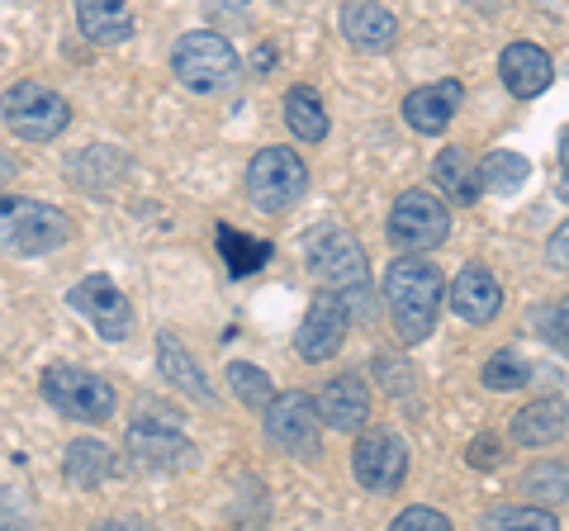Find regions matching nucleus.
Returning <instances> with one entry per match:
<instances>
[{"instance_id": "obj_1", "label": "nucleus", "mask_w": 569, "mask_h": 531, "mask_svg": "<svg viewBox=\"0 0 569 531\" xmlns=\"http://www.w3.org/2000/svg\"><path fill=\"white\" fill-rule=\"evenodd\" d=\"M441 299H447V280L432 261H418L413 252L389 261L385 271V304H389V323H395L403 347H418L437 332L441 318Z\"/></svg>"}, {"instance_id": "obj_2", "label": "nucleus", "mask_w": 569, "mask_h": 531, "mask_svg": "<svg viewBox=\"0 0 569 531\" xmlns=\"http://www.w3.org/2000/svg\"><path fill=\"white\" fill-rule=\"evenodd\" d=\"M309 271L323 280L328 290H337L347 299L351 318H370V266L361 242L342 228H328V233L309 238Z\"/></svg>"}, {"instance_id": "obj_3", "label": "nucleus", "mask_w": 569, "mask_h": 531, "mask_svg": "<svg viewBox=\"0 0 569 531\" xmlns=\"http://www.w3.org/2000/svg\"><path fill=\"white\" fill-rule=\"evenodd\" d=\"M71 242V219L58 204L0 194V247L14 257H52Z\"/></svg>"}, {"instance_id": "obj_4", "label": "nucleus", "mask_w": 569, "mask_h": 531, "mask_svg": "<svg viewBox=\"0 0 569 531\" xmlns=\"http://www.w3.org/2000/svg\"><path fill=\"white\" fill-rule=\"evenodd\" d=\"M171 72L194 96H219L238 81L242 62H238V52L223 33L194 29V33H181V43L171 48Z\"/></svg>"}, {"instance_id": "obj_5", "label": "nucleus", "mask_w": 569, "mask_h": 531, "mask_svg": "<svg viewBox=\"0 0 569 531\" xmlns=\"http://www.w3.org/2000/svg\"><path fill=\"white\" fill-rule=\"evenodd\" d=\"M0 119L20 143H58L71 123V104L43 81H14L0 96Z\"/></svg>"}, {"instance_id": "obj_6", "label": "nucleus", "mask_w": 569, "mask_h": 531, "mask_svg": "<svg viewBox=\"0 0 569 531\" xmlns=\"http://www.w3.org/2000/svg\"><path fill=\"white\" fill-rule=\"evenodd\" d=\"M309 190V167L295 148H261L252 162H247V200H252L261 214H284L305 200Z\"/></svg>"}, {"instance_id": "obj_7", "label": "nucleus", "mask_w": 569, "mask_h": 531, "mask_svg": "<svg viewBox=\"0 0 569 531\" xmlns=\"http://www.w3.org/2000/svg\"><path fill=\"white\" fill-rule=\"evenodd\" d=\"M43 399L62 418H77V422H110L119 409L114 384L100 380L96 370H81V365H48L43 370Z\"/></svg>"}, {"instance_id": "obj_8", "label": "nucleus", "mask_w": 569, "mask_h": 531, "mask_svg": "<svg viewBox=\"0 0 569 531\" xmlns=\"http://www.w3.org/2000/svg\"><path fill=\"white\" fill-rule=\"evenodd\" d=\"M451 238V209L432 190H403L389 209V242L399 252H432Z\"/></svg>"}, {"instance_id": "obj_9", "label": "nucleus", "mask_w": 569, "mask_h": 531, "mask_svg": "<svg viewBox=\"0 0 569 531\" xmlns=\"http://www.w3.org/2000/svg\"><path fill=\"white\" fill-rule=\"evenodd\" d=\"M266 437L271 447H280L284 455L309 460L323 447V418H318V399L305 389H290V394H276L266 403Z\"/></svg>"}, {"instance_id": "obj_10", "label": "nucleus", "mask_w": 569, "mask_h": 531, "mask_svg": "<svg viewBox=\"0 0 569 531\" xmlns=\"http://www.w3.org/2000/svg\"><path fill=\"white\" fill-rule=\"evenodd\" d=\"M347 332H351V309H347V299L323 285V290L313 294L305 323H299V332H295V351H299V357H305L309 365H323V361H332L337 351H342Z\"/></svg>"}, {"instance_id": "obj_11", "label": "nucleus", "mask_w": 569, "mask_h": 531, "mask_svg": "<svg viewBox=\"0 0 569 531\" xmlns=\"http://www.w3.org/2000/svg\"><path fill=\"white\" fill-rule=\"evenodd\" d=\"M67 304L77 309L104 342H123L133 332V304L123 299V290L110 275H81L77 285L67 290Z\"/></svg>"}, {"instance_id": "obj_12", "label": "nucleus", "mask_w": 569, "mask_h": 531, "mask_svg": "<svg viewBox=\"0 0 569 531\" xmlns=\"http://www.w3.org/2000/svg\"><path fill=\"white\" fill-rule=\"evenodd\" d=\"M351 474H356V484L370 489V493H395L408 474L403 437L385 432V428L361 432V441H356V451H351Z\"/></svg>"}, {"instance_id": "obj_13", "label": "nucleus", "mask_w": 569, "mask_h": 531, "mask_svg": "<svg viewBox=\"0 0 569 531\" xmlns=\"http://www.w3.org/2000/svg\"><path fill=\"white\" fill-rule=\"evenodd\" d=\"M129 455H133V465H148V470H171V465H186L190 460V441L181 437V418H167V413H148V418H138L133 428H129Z\"/></svg>"}, {"instance_id": "obj_14", "label": "nucleus", "mask_w": 569, "mask_h": 531, "mask_svg": "<svg viewBox=\"0 0 569 531\" xmlns=\"http://www.w3.org/2000/svg\"><path fill=\"white\" fill-rule=\"evenodd\" d=\"M318 418L328 422L332 432H361L370 418V384L361 380V370H347V375H332L318 394Z\"/></svg>"}, {"instance_id": "obj_15", "label": "nucleus", "mask_w": 569, "mask_h": 531, "mask_svg": "<svg viewBox=\"0 0 569 531\" xmlns=\"http://www.w3.org/2000/svg\"><path fill=\"white\" fill-rule=\"evenodd\" d=\"M460 100H466V86H460V81L418 86V91H408V100H403V119H408V129H413V133L437 138V133L451 129Z\"/></svg>"}, {"instance_id": "obj_16", "label": "nucleus", "mask_w": 569, "mask_h": 531, "mask_svg": "<svg viewBox=\"0 0 569 531\" xmlns=\"http://www.w3.org/2000/svg\"><path fill=\"white\" fill-rule=\"evenodd\" d=\"M447 299H451L456 318H466V323H475V328L493 323L498 309H503V290H498L493 271H489V266H475V261L456 275V285H451Z\"/></svg>"}, {"instance_id": "obj_17", "label": "nucleus", "mask_w": 569, "mask_h": 531, "mask_svg": "<svg viewBox=\"0 0 569 531\" xmlns=\"http://www.w3.org/2000/svg\"><path fill=\"white\" fill-rule=\"evenodd\" d=\"M342 33H347V43L361 52H389L399 39V14L380 6V0H351L342 10Z\"/></svg>"}, {"instance_id": "obj_18", "label": "nucleus", "mask_w": 569, "mask_h": 531, "mask_svg": "<svg viewBox=\"0 0 569 531\" xmlns=\"http://www.w3.org/2000/svg\"><path fill=\"white\" fill-rule=\"evenodd\" d=\"M498 72H503V86L518 100H537L556 77V67H550V52L537 43H508L503 58H498Z\"/></svg>"}, {"instance_id": "obj_19", "label": "nucleus", "mask_w": 569, "mask_h": 531, "mask_svg": "<svg viewBox=\"0 0 569 531\" xmlns=\"http://www.w3.org/2000/svg\"><path fill=\"white\" fill-rule=\"evenodd\" d=\"M77 24L96 48H119L133 39V10L123 0H77Z\"/></svg>"}, {"instance_id": "obj_20", "label": "nucleus", "mask_w": 569, "mask_h": 531, "mask_svg": "<svg viewBox=\"0 0 569 531\" xmlns=\"http://www.w3.org/2000/svg\"><path fill=\"white\" fill-rule=\"evenodd\" d=\"M157 365H162V375L171 380V389H181V394L200 399V403H213V389H209V380L200 375V365L190 361L181 332H171V328L157 332Z\"/></svg>"}, {"instance_id": "obj_21", "label": "nucleus", "mask_w": 569, "mask_h": 531, "mask_svg": "<svg viewBox=\"0 0 569 531\" xmlns=\"http://www.w3.org/2000/svg\"><path fill=\"white\" fill-rule=\"evenodd\" d=\"M569 428V403L565 399H537L512 418V441L518 447H550Z\"/></svg>"}, {"instance_id": "obj_22", "label": "nucleus", "mask_w": 569, "mask_h": 531, "mask_svg": "<svg viewBox=\"0 0 569 531\" xmlns=\"http://www.w3.org/2000/svg\"><path fill=\"white\" fill-rule=\"evenodd\" d=\"M432 181L441 186V194L456 204H475L485 194V181H479V167L466 148H441L432 162Z\"/></svg>"}, {"instance_id": "obj_23", "label": "nucleus", "mask_w": 569, "mask_h": 531, "mask_svg": "<svg viewBox=\"0 0 569 531\" xmlns=\"http://www.w3.org/2000/svg\"><path fill=\"white\" fill-rule=\"evenodd\" d=\"M284 123H290V133L299 143H323L328 129H332L328 104L313 86H290V91H284Z\"/></svg>"}, {"instance_id": "obj_24", "label": "nucleus", "mask_w": 569, "mask_h": 531, "mask_svg": "<svg viewBox=\"0 0 569 531\" xmlns=\"http://www.w3.org/2000/svg\"><path fill=\"white\" fill-rule=\"evenodd\" d=\"M62 474H67L71 489H96L100 480H110L114 474V451L104 447V441H96V437L71 441L67 455H62Z\"/></svg>"}, {"instance_id": "obj_25", "label": "nucleus", "mask_w": 569, "mask_h": 531, "mask_svg": "<svg viewBox=\"0 0 569 531\" xmlns=\"http://www.w3.org/2000/svg\"><path fill=\"white\" fill-rule=\"evenodd\" d=\"M219 252H223V261H228V271L233 275H252V271H261V266L271 261V242L247 238V233H238L233 223H219Z\"/></svg>"}, {"instance_id": "obj_26", "label": "nucleus", "mask_w": 569, "mask_h": 531, "mask_svg": "<svg viewBox=\"0 0 569 531\" xmlns=\"http://www.w3.org/2000/svg\"><path fill=\"white\" fill-rule=\"evenodd\" d=\"M527 176H531V162L522 152H508V148H498V152H489L485 162H479V181H485V190H498V194L522 190Z\"/></svg>"}, {"instance_id": "obj_27", "label": "nucleus", "mask_w": 569, "mask_h": 531, "mask_svg": "<svg viewBox=\"0 0 569 531\" xmlns=\"http://www.w3.org/2000/svg\"><path fill=\"white\" fill-rule=\"evenodd\" d=\"M479 380H485V389H493V394H512V389L531 384V365L518 357V351H493L485 361V370H479Z\"/></svg>"}, {"instance_id": "obj_28", "label": "nucleus", "mask_w": 569, "mask_h": 531, "mask_svg": "<svg viewBox=\"0 0 569 531\" xmlns=\"http://www.w3.org/2000/svg\"><path fill=\"white\" fill-rule=\"evenodd\" d=\"M228 384H233L238 403H247V409H266V403L276 399L271 375H266L261 365H247V361H233V365H228Z\"/></svg>"}, {"instance_id": "obj_29", "label": "nucleus", "mask_w": 569, "mask_h": 531, "mask_svg": "<svg viewBox=\"0 0 569 531\" xmlns=\"http://www.w3.org/2000/svg\"><path fill=\"white\" fill-rule=\"evenodd\" d=\"M522 489H527L537 503L556 508V503L569 499V465H556V460L546 465V460H541V465H531V470L522 474Z\"/></svg>"}, {"instance_id": "obj_30", "label": "nucleus", "mask_w": 569, "mask_h": 531, "mask_svg": "<svg viewBox=\"0 0 569 531\" xmlns=\"http://www.w3.org/2000/svg\"><path fill=\"white\" fill-rule=\"evenodd\" d=\"M485 527H522V531H556V512H546V508H493V512H485Z\"/></svg>"}, {"instance_id": "obj_31", "label": "nucleus", "mask_w": 569, "mask_h": 531, "mask_svg": "<svg viewBox=\"0 0 569 531\" xmlns=\"http://www.w3.org/2000/svg\"><path fill=\"white\" fill-rule=\"evenodd\" d=\"M399 531H447L451 518L447 512H437V508H403L399 518H395Z\"/></svg>"}, {"instance_id": "obj_32", "label": "nucleus", "mask_w": 569, "mask_h": 531, "mask_svg": "<svg viewBox=\"0 0 569 531\" xmlns=\"http://www.w3.org/2000/svg\"><path fill=\"white\" fill-rule=\"evenodd\" d=\"M541 328H546V342L569 357V304H560V309L541 313Z\"/></svg>"}, {"instance_id": "obj_33", "label": "nucleus", "mask_w": 569, "mask_h": 531, "mask_svg": "<svg viewBox=\"0 0 569 531\" xmlns=\"http://www.w3.org/2000/svg\"><path fill=\"white\" fill-rule=\"evenodd\" d=\"M466 460H470L475 470H493L498 460H503V451H498V437H475L470 451H466Z\"/></svg>"}, {"instance_id": "obj_34", "label": "nucleus", "mask_w": 569, "mask_h": 531, "mask_svg": "<svg viewBox=\"0 0 569 531\" xmlns=\"http://www.w3.org/2000/svg\"><path fill=\"white\" fill-rule=\"evenodd\" d=\"M546 257H550V266H569V219L556 228V233H550Z\"/></svg>"}, {"instance_id": "obj_35", "label": "nucleus", "mask_w": 569, "mask_h": 531, "mask_svg": "<svg viewBox=\"0 0 569 531\" xmlns=\"http://www.w3.org/2000/svg\"><path fill=\"white\" fill-rule=\"evenodd\" d=\"M466 6H475V10H485V14H493V10H503L508 0H466Z\"/></svg>"}, {"instance_id": "obj_36", "label": "nucleus", "mask_w": 569, "mask_h": 531, "mask_svg": "<svg viewBox=\"0 0 569 531\" xmlns=\"http://www.w3.org/2000/svg\"><path fill=\"white\" fill-rule=\"evenodd\" d=\"M560 167H565V171H569V129H565V133H560Z\"/></svg>"}, {"instance_id": "obj_37", "label": "nucleus", "mask_w": 569, "mask_h": 531, "mask_svg": "<svg viewBox=\"0 0 569 531\" xmlns=\"http://www.w3.org/2000/svg\"><path fill=\"white\" fill-rule=\"evenodd\" d=\"M560 200H569V171L560 176Z\"/></svg>"}, {"instance_id": "obj_38", "label": "nucleus", "mask_w": 569, "mask_h": 531, "mask_svg": "<svg viewBox=\"0 0 569 531\" xmlns=\"http://www.w3.org/2000/svg\"><path fill=\"white\" fill-rule=\"evenodd\" d=\"M6 171H10V167H6V162H0V176H6Z\"/></svg>"}]
</instances>
